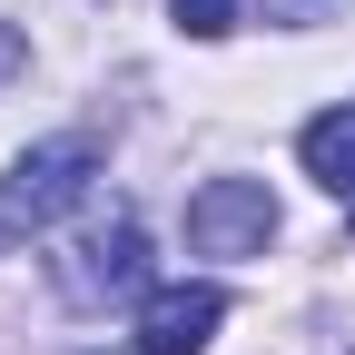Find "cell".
<instances>
[{
    "label": "cell",
    "mask_w": 355,
    "mask_h": 355,
    "mask_svg": "<svg viewBox=\"0 0 355 355\" xmlns=\"http://www.w3.org/2000/svg\"><path fill=\"white\" fill-rule=\"evenodd\" d=\"M217 326H227V296L217 286H148L139 296V345L148 355H207Z\"/></svg>",
    "instance_id": "277c9868"
},
{
    "label": "cell",
    "mask_w": 355,
    "mask_h": 355,
    "mask_svg": "<svg viewBox=\"0 0 355 355\" xmlns=\"http://www.w3.org/2000/svg\"><path fill=\"white\" fill-rule=\"evenodd\" d=\"M266 237H277V198L257 178H207L188 198V247L198 257H266Z\"/></svg>",
    "instance_id": "3957f363"
},
{
    "label": "cell",
    "mask_w": 355,
    "mask_h": 355,
    "mask_svg": "<svg viewBox=\"0 0 355 355\" xmlns=\"http://www.w3.org/2000/svg\"><path fill=\"white\" fill-rule=\"evenodd\" d=\"M89 178H99V139H40L30 158H10L0 168V257L10 247H30V237H50L60 217L89 198Z\"/></svg>",
    "instance_id": "6da1fadb"
},
{
    "label": "cell",
    "mask_w": 355,
    "mask_h": 355,
    "mask_svg": "<svg viewBox=\"0 0 355 355\" xmlns=\"http://www.w3.org/2000/svg\"><path fill=\"white\" fill-rule=\"evenodd\" d=\"M168 10H178L188 40H227V30H237V0H168Z\"/></svg>",
    "instance_id": "8992f818"
},
{
    "label": "cell",
    "mask_w": 355,
    "mask_h": 355,
    "mask_svg": "<svg viewBox=\"0 0 355 355\" xmlns=\"http://www.w3.org/2000/svg\"><path fill=\"white\" fill-rule=\"evenodd\" d=\"M60 296H69V306H128V296H148V237H139V217L89 227V237L60 257Z\"/></svg>",
    "instance_id": "7a4b0ae2"
},
{
    "label": "cell",
    "mask_w": 355,
    "mask_h": 355,
    "mask_svg": "<svg viewBox=\"0 0 355 355\" xmlns=\"http://www.w3.org/2000/svg\"><path fill=\"white\" fill-rule=\"evenodd\" d=\"M296 158H306V178H316V188L355 198V109H326V119H306Z\"/></svg>",
    "instance_id": "5b68a950"
},
{
    "label": "cell",
    "mask_w": 355,
    "mask_h": 355,
    "mask_svg": "<svg viewBox=\"0 0 355 355\" xmlns=\"http://www.w3.org/2000/svg\"><path fill=\"white\" fill-rule=\"evenodd\" d=\"M139 355H148V345H139Z\"/></svg>",
    "instance_id": "ba28073f"
},
{
    "label": "cell",
    "mask_w": 355,
    "mask_h": 355,
    "mask_svg": "<svg viewBox=\"0 0 355 355\" xmlns=\"http://www.w3.org/2000/svg\"><path fill=\"white\" fill-rule=\"evenodd\" d=\"M20 60H30V50H20V40H10V30H0V79H10V69H20Z\"/></svg>",
    "instance_id": "52a82bcc"
}]
</instances>
